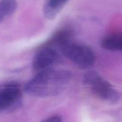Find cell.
I'll list each match as a JSON object with an SVG mask.
<instances>
[{"instance_id": "obj_1", "label": "cell", "mask_w": 122, "mask_h": 122, "mask_svg": "<svg viewBox=\"0 0 122 122\" xmlns=\"http://www.w3.org/2000/svg\"><path fill=\"white\" fill-rule=\"evenodd\" d=\"M72 78V74L65 70L50 69L38 72L26 83L25 91L36 97H50L61 94Z\"/></svg>"}, {"instance_id": "obj_2", "label": "cell", "mask_w": 122, "mask_h": 122, "mask_svg": "<svg viewBox=\"0 0 122 122\" xmlns=\"http://www.w3.org/2000/svg\"><path fill=\"white\" fill-rule=\"evenodd\" d=\"M83 83L92 94L102 100L112 102L119 100V93L114 87L96 71H87L83 76Z\"/></svg>"}, {"instance_id": "obj_3", "label": "cell", "mask_w": 122, "mask_h": 122, "mask_svg": "<svg viewBox=\"0 0 122 122\" xmlns=\"http://www.w3.org/2000/svg\"><path fill=\"white\" fill-rule=\"evenodd\" d=\"M60 51L68 59L81 69H89L95 63V56L92 50L83 44L71 41L62 46Z\"/></svg>"}, {"instance_id": "obj_4", "label": "cell", "mask_w": 122, "mask_h": 122, "mask_svg": "<svg viewBox=\"0 0 122 122\" xmlns=\"http://www.w3.org/2000/svg\"><path fill=\"white\" fill-rule=\"evenodd\" d=\"M21 98L22 92L19 83L11 82L5 84L0 90V112L17 108Z\"/></svg>"}, {"instance_id": "obj_5", "label": "cell", "mask_w": 122, "mask_h": 122, "mask_svg": "<svg viewBox=\"0 0 122 122\" xmlns=\"http://www.w3.org/2000/svg\"><path fill=\"white\" fill-rule=\"evenodd\" d=\"M60 60V55L54 48L42 46L33 59L32 66L37 72L52 69Z\"/></svg>"}, {"instance_id": "obj_6", "label": "cell", "mask_w": 122, "mask_h": 122, "mask_svg": "<svg viewBox=\"0 0 122 122\" xmlns=\"http://www.w3.org/2000/svg\"><path fill=\"white\" fill-rule=\"evenodd\" d=\"M73 32L69 28H63L56 32L46 42L44 46H51L54 48H59L60 50L69 42L71 41Z\"/></svg>"}, {"instance_id": "obj_7", "label": "cell", "mask_w": 122, "mask_h": 122, "mask_svg": "<svg viewBox=\"0 0 122 122\" xmlns=\"http://www.w3.org/2000/svg\"><path fill=\"white\" fill-rule=\"evenodd\" d=\"M101 46L108 51H122V33H113L106 36L101 41Z\"/></svg>"}, {"instance_id": "obj_8", "label": "cell", "mask_w": 122, "mask_h": 122, "mask_svg": "<svg viewBox=\"0 0 122 122\" xmlns=\"http://www.w3.org/2000/svg\"><path fill=\"white\" fill-rule=\"evenodd\" d=\"M69 0H46L44 7L45 17L53 19L61 11Z\"/></svg>"}, {"instance_id": "obj_9", "label": "cell", "mask_w": 122, "mask_h": 122, "mask_svg": "<svg viewBox=\"0 0 122 122\" xmlns=\"http://www.w3.org/2000/svg\"><path fill=\"white\" fill-rule=\"evenodd\" d=\"M17 7V0H0V23L10 17Z\"/></svg>"}, {"instance_id": "obj_10", "label": "cell", "mask_w": 122, "mask_h": 122, "mask_svg": "<svg viewBox=\"0 0 122 122\" xmlns=\"http://www.w3.org/2000/svg\"><path fill=\"white\" fill-rule=\"evenodd\" d=\"M44 121L50 122H59L62 121V118L61 117L58 115H53L46 118Z\"/></svg>"}, {"instance_id": "obj_11", "label": "cell", "mask_w": 122, "mask_h": 122, "mask_svg": "<svg viewBox=\"0 0 122 122\" xmlns=\"http://www.w3.org/2000/svg\"><path fill=\"white\" fill-rule=\"evenodd\" d=\"M1 85H0V90H1Z\"/></svg>"}]
</instances>
